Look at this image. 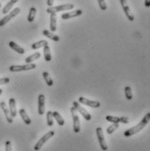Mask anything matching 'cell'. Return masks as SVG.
<instances>
[{
  "instance_id": "6da1fadb",
  "label": "cell",
  "mask_w": 150,
  "mask_h": 151,
  "mask_svg": "<svg viewBox=\"0 0 150 151\" xmlns=\"http://www.w3.org/2000/svg\"><path fill=\"white\" fill-rule=\"evenodd\" d=\"M149 121L150 113H148V114L144 116V118H142V120H141L137 125H135L134 127H133V128H131V129H129L126 130V131L124 132V135H125L126 137H130V136H132V135L137 134L138 132H140L141 130L143 129L148 125V123L149 122Z\"/></svg>"
},
{
  "instance_id": "7a4b0ae2",
  "label": "cell",
  "mask_w": 150,
  "mask_h": 151,
  "mask_svg": "<svg viewBox=\"0 0 150 151\" xmlns=\"http://www.w3.org/2000/svg\"><path fill=\"white\" fill-rule=\"evenodd\" d=\"M74 7L73 4H61V5H58V6H51L49 8H47L46 12L47 13H56L58 12H63V11H68V10H72Z\"/></svg>"
},
{
  "instance_id": "3957f363",
  "label": "cell",
  "mask_w": 150,
  "mask_h": 151,
  "mask_svg": "<svg viewBox=\"0 0 150 151\" xmlns=\"http://www.w3.org/2000/svg\"><path fill=\"white\" fill-rule=\"evenodd\" d=\"M53 135H54V131H49V132H47L44 135H43V136L39 140V142L35 144V146H34V150H39L42 148V146H43L44 144L50 138H52Z\"/></svg>"
},
{
  "instance_id": "277c9868",
  "label": "cell",
  "mask_w": 150,
  "mask_h": 151,
  "mask_svg": "<svg viewBox=\"0 0 150 151\" xmlns=\"http://www.w3.org/2000/svg\"><path fill=\"white\" fill-rule=\"evenodd\" d=\"M71 113L72 116V122H73V131L74 133H79L80 131V117L77 114V111L73 107L71 108Z\"/></svg>"
},
{
  "instance_id": "5b68a950",
  "label": "cell",
  "mask_w": 150,
  "mask_h": 151,
  "mask_svg": "<svg viewBox=\"0 0 150 151\" xmlns=\"http://www.w3.org/2000/svg\"><path fill=\"white\" fill-rule=\"evenodd\" d=\"M72 107L75 108V110L77 111V112H79L82 116H83V118L86 120V121H90L91 119H92V116H91V114L86 111L85 108H83L78 101H73L72 102Z\"/></svg>"
},
{
  "instance_id": "8992f818",
  "label": "cell",
  "mask_w": 150,
  "mask_h": 151,
  "mask_svg": "<svg viewBox=\"0 0 150 151\" xmlns=\"http://www.w3.org/2000/svg\"><path fill=\"white\" fill-rule=\"evenodd\" d=\"M20 11H21L20 8L17 7V8H15L14 10H12L9 14H7L5 17H4V18L0 20V27H3L4 24H6L10 21L11 19L15 18L19 13H20Z\"/></svg>"
},
{
  "instance_id": "52a82bcc",
  "label": "cell",
  "mask_w": 150,
  "mask_h": 151,
  "mask_svg": "<svg viewBox=\"0 0 150 151\" xmlns=\"http://www.w3.org/2000/svg\"><path fill=\"white\" fill-rule=\"evenodd\" d=\"M37 65L32 63L30 64H26V65H11L10 66V71L11 72H23V71H29V70H32L35 69Z\"/></svg>"
},
{
  "instance_id": "ba28073f",
  "label": "cell",
  "mask_w": 150,
  "mask_h": 151,
  "mask_svg": "<svg viewBox=\"0 0 150 151\" xmlns=\"http://www.w3.org/2000/svg\"><path fill=\"white\" fill-rule=\"evenodd\" d=\"M96 134H97V138H98V141H99V143H100V146L101 150L104 151L107 150V144L106 141H105V138H104L102 128L98 127L96 129Z\"/></svg>"
},
{
  "instance_id": "9c48e42d",
  "label": "cell",
  "mask_w": 150,
  "mask_h": 151,
  "mask_svg": "<svg viewBox=\"0 0 150 151\" xmlns=\"http://www.w3.org/2000/svg\"><path fill=\"white\" fill-rule=\"evenodd\" d=\"M79 103L84 104L86 106H88L90 108H98L100 107V102L97 101H91L86 99V97H80L79 98Z\"/></svg>"
},
{
  "instance_id": "30bf717a",
  "label": "cell",
  "mask_w": 150,
  "mask_h": 151,
  "mask_svg": "<svg viewBox=\"0 0 150 151\" xmlns=\"http://www.w3.org/2000/svg\"><path fill=\"white\" fill-rule=\"evenodd\" d=\"M120 2H121V4L122 8L124 10V12H125L127 18L128 19L129 21H133L134 20V16H133V14L132 13V12H131V10L129 8L127 0H120Z\"/></svg>"
},
{
  "instance_id": "8fae6325",
  "label": "cell",
  "mask_w": 150,
  "mask_h": 151,
  "mask_svg": "<svg viewBox=\"0 0 150 151\" xmlns=\"http://www.w3.org/2000/svg\"><path fill=\"white\" fill-rule=\"evenodd\" d=\"M0 107L2 108V110H3V112H4V115H5V118H6L7 122L10 123V124H11V123L13 122V118H12V116H11V113H10L9 108H7L6 103H5L4 101H1V102H0Z\"/></svg>"
},
{
  "instance_id": "7c38bea8",
  "label": "cell",
  "mask_w": 150,
  "mask_h": 151,
  "mask_svg": "<svg viewBox=\"0 0 150 151\" xmlns=\"http://www.w3.org/2000/svg\"><path fill=\"white\" fill-rule=\"evenodd\" d=\"M38 103H39V109L38 113L39 115H43L44 114V109H45V97L44 94H39L38 98Z\"/></svg>"
},
{
  "instance_id": "4fadbf2b",
  "label": "cell",
  "mask_w": 150,
  "mask_h": 151,
  "mask_svg": "<svg viewBox=\"0 0 150 151\" xmlns=\"http://www.w3.org/2000/svg\"><path fill=\"white\" fill-rule=\"evenodd\" d=\"M82 14V10H76L73 12H66V13H63L61 15V19H72L75 17H79Z\"/></svg>"
},
{
  "instance_id": "5bb4252c",
  "label": "cell",
  "mask_w": 150,
  "mask_h": 151,
  "mask_svg": "<svg viewBox=\"0 0 150 151\" xmlns=\"http://www.w3.org/2000/svg\"><path fill=\"white\" fill-rule=\"evenodd\" d=\"M9 108L10 113L12 116V118L17 116V108H16V101L14 98H11L9 100Z\"/></svg>"
},
{
  "instance_id": "9a60e30c",
  "label": "cell",
  "mask_w": 150,
  "mask_h": 151,
  "mask_svg": "<svg viewBox=\"0 0 150 151\" xmlns=\"http://www.w3.org/2000/svg\"><path fill=\"white\" fill-rule=\"evenodd\" d=\"M50 29H51L52 32H54L57 30V15H56V13H51Z\"/></svg>"
},
{
  "instance_id": "2e32d148",
  "label": "cell",
  "mask_w": 150,
  "mask_h": 151,
  "mask_svg": "<svg viewBox=\"0 0 150 151\" xmlns=\"http://www.w3.org/2000/svg\"><path fill=\"white\" fill-rule=\"evenodd\" d=\"M19 114L21 116V118L23 119L24 122L26 124V125H31L32 124V121H31V118L29 117V115L27 114L26 111L24 109V108H21L19 110Z\"/></svg>"
},
{
  "instance_id": "e0dca14e",
  "label": "cell",
  "mask_w": 150,
  "mask_h": 151,
  "mask_svg": "<svg viewBox=\"0 0 150 151\" xmlns=\"http://www.w3.org/2000/svg\"><path fill=\"white\" fill-rule=\"evenodd\" d=\"M9 46H10L12 50H14L15 52H17L19 53V54H24V49L23 47H21L20 45H19L17 43H15L14 41H10Z\"/></svg>"
},
{
  "instance_id": "ac0fdd59",
  "label": "cell",
  "mask_w": 150,
  "mask_h": 151,
  "mask_svg": "<svg viewBox=\"0 0 150 151\" xmlns=\"http://www.w3.org/2000/svg\"><path fill=\"white\" fill-rule=\"evenodd\" d=\"M43 35L44 36H45V37H47L48 39H50V40L55 41V42L60 41V37H59L58 35H56V34H53L52 32H50V31H48V30H44Z\"/></svg>"
},
{
  "instance_id": "d6986e66",
  "label": "cell",
  "mask_w": 150,
  "mask_h": 151,
  "mask_svg": "<svg viewBox=\"0 0 150 151\" xmlns=\"http://www.w3.org/2000/svg\"><path fill=\"white\" fill-rule=\"evenodd\" d=\"M18 1H19V0H10V2H8V3L6 4V5L3 8L2 13H3V14H7V13L10 12V10L12 8V6H13Z\"/></svg>"
},
{
  "instance_id": "ffe728a7",
  "label": "cell",
  "mask_w": 150,
  "mask_h": 151,
  "mask_svg": "<svg viewBox=\"0 0 150 151\" xmlns=\"http://www.w3.org/2000/svg\"><path fill=\"white\" fill-rule=\"evenodd\" d=\"M52 116H53V118L57 121V122H58V124H59L60 126H64L65 125L64 119L62 118V116L60 115V114L59 112H57V111L52 112Z\"/></svg>"
},
{
  "instance_id": "44dd1931",
  "label": "cell",
  "mask_w": 150,
  "mask_h": 151,
  "mask_svg": "<svg viewBox=\"0 0 150 151\" xmlns=\"http://www.w3.org/2000/svg\"><path fill=\"white\" fill-rule=\"evenodd\" d=\"M44 60H45L47 62H50V61L52 60L51 50H50V47H49L48 45L44 46Z\"/></svg>"
},
{
  "instance_id": "7402d4cb",
  "label": "cell",
  "mask_w": 150,
  "mask_h": 151,
  "mask_svg": "<svg viewBox=\"0 0 150 151\" xmlns=\"http://www.w3.org/2000/svg\"><path fill=\"white\" fill-rule=\"evenodd\" d=\"M40 56H41L40 52H35V53H33V54H32V55L28 56V57L25 59V62H26V64H30V63L33 62L34 60H36L39 59V58H40Z\"/></svg>"
},
{
  "instance_id": "603a6c76",
  "label": "cell",
  "mask_w": 150,
  "mask_h": 151,
  "mask_svg": "<svg viewBox=\"0 0 150 151\" xmlns=\"http://www.w3.org/2000/svg\"><path fill=\"white\" fill-rule=\"evenodd\" d=\"M48 45V42L46 41V40H39V41H38V42H35V43H33L32 45V49H33V50H37V49H39V48H41V47H44V45Z\"/></svg>"
},
{
  "instance_id": "cb8c5ba5",
  "label": "cell",
  "mask_w": 150,
  "mask_h": 151,
  "mask_svg": "<svg viewBox=\"0 0 150 151\" xmlns=\"http://www.w3.org/2000/svg\"><path fill=\"white\" fill-rule=\"evenodd\" d=\"M42 75H43L44 80L45 83L47 84V86H52L53 85V81H52V77L49 75V73H48L47 72H43Z\"/></svg>"
},
{
  "instance_id": "d4e9b609",
  "label": "cell",
  "mask_w": 150,
  "mask_h": 151,
  "mask_svg": "<svg viewBox=\"0 0 150 151\" xmlns=\"http://www.w3.org/2000/svg\"><path fill=\"white\" fill-rule=\"evenodd\" d=\"M36 13H37V9L35 7H31L30 12H29V15H28V18H27V20L29 22L33 21L35 17H36Z\"/></svg>"
},
{
  "instance_id": "484cf974",
  "label": "cell",
  "mask_w": 150,
  "mask_h": 151,
  "mask_svg": "<svg viewBox=\"0 0 150 151\" xmlns=\"http://www.w3.org/2000/svg\"><path fill=\"white\" fill-rule=\"evenodd\" d=\"M46 122L49 127L53 126V116H52V112L48 111L46 113Z\"/></svg>"
},
{
  "instance_id": "4316f807",
  "label": "cell",
  "mask_w": 150,
  "mask_h": 151,
  "mask_svg": "<svg viewBox=\"0 0 150 151\" xmlns=\"http://www.w3.org/2000/svg\"><path fill=\"white\" fill-rule=\"evenodd\" d=\"M106 120L112 123H120V117L117 116H112V115H107Z\"/></svg>"
},
{
  "instance_id": "83f0119b",
  "label": "cell",
  "mask_w": 150,
  "mask_h": 151,
  "mask_svg": "<svg viewBox=\"0 0 150 151\" xmlns=\"http://www.w3.org/2000/svg\"><path fill=\"white\" fill-rule=\"evenodd\" d=\"M118 128H119V123H113L107 129V134H113Z\"/></svg>"
},
{
  "instance_id": "f1b7e54d",
  "label": "cell",
  "mask_w": 150,
  "mask_h": 151,
  "mask_svg": "<svg viewBox=\"0 0 150 151\" xmlns=\"http://www.w3.org/2000/svg\"><path fill=\"white\" fill-rule=\"evenodd\" d=\"M125 95H126V98L128 100H132L133 98V94H132V91H131V87L129 86H127L125 87Z\"/></svg>"
},
{
  "instance_id": "f546056e",
  "label": "cell",
  "mask_w": 150,
  "mask_h": 151,
  "mask_svg": "<svg viewBox=\"0 0 150 151\" xmlns=\"http://www.w3.org/2000/svg\"><path fill=\"white\" fill-rule=\"evenodd\" d=\"M97 1H98V4H99V5H100V9H101L102 11H106V10H107V6L106 2H105V0H97Z\"/></svg>"
},
{
  "instance_id": "4dcf8cb0",
  "label": "cell",
  "mask_w": 150,
  "mask_h": 151,
  "mask_svg": "<svg viewBox=\"0 0 150 151\" xmlns=\"http://www.w3.org/2000/svg\"><path fill=\"white\" fill-rule=\"evenodd\" d=\"M5 151H12L11 142L10 141H6L5 142Z\"/></svg>"
},
{
  "instance_id": "1f68e13d",
  "label": "cell",
  "mask_w": 150,
  "mask_h": 151,
  "mask_svg": "<svg viewBox=\"0 0 150 151\" xmlns=\"http://www.w3.org/2000/svg\"><path fill=\"white\" fill-rule=\"evenodd\" d=\"M10 82V79L9 78H1L0 79V85H4Z\"/></svg>"
},
{
  "instance_id": "d6a6232c",
  "label": "cell",
  "mask_w": 150,
  "mask_h": 151,
  "mask_svg": "<svg viewBox=\"0 0 150 151\" xmlns=\"http://www.w3.org/2000/svg\"><path fill=\"white\" fill-rule=\"evenodd\" d=\"M120 122H122V123H124V124H127V123H128L129 122V119L128 117H125V116L120 117Z\"/></svg>"
},
{
  "instance_id": "836d02e7",
  "label": "cell",
  "mask_w": 150,
  "mask_h": 151,
  "mask_svg": "<svg viewBox=\"0 0 150 151\" xmlns=\"http://www.w3.org/2000/svg\"><path fill=\"white\" fill-rule=\"evenodd\" d=\"M53 2H54V0H47V5H48L49 7L52 6V4H53Z\"/></svg>"
},
{
  "instance_id": "e575fe53",
  "label": "cell",
  "mask_w": 150,
  "mask_h": 151,
  "mask_svg": "<svg viewBox=\"0 0 150 151\" xmlns=\"http://www.w3.org/2000/svg\"><path fill=\"white\" fill-rule=\"evenodd\" d=\"M145 6H146V7H149L150 0H145Z\"/></svg>"
},
{
  "instance_id": "d590c367",
  "label": "cell",
  "mask_w": 150,
  "mask_h": 151,
  "mask_svg": "<svg viewBox=\"0 0 150 151\" xmlns=\"http://www.w3.org/2000/svg\"><path fill=\"white\" fill-rule=\"evenodd\" d=\"M2 93H3V89H1V88H0V95L2 94Z\"/></svg>"
},
{
  "instance_id": "8d00e7d4",
  "label": "cell",
  "mask_w": 150,
  "mask_h": 151,
  "mask_svg": "<svg viewBox=\"0 0 150 151\" xmlns=\"http://www.w3.org/2000/svg\"><path fill=\"white\" fill-rule=\"evenodd\" d=\"M0 7H1V3H0Z\"/></svg>"
}]
</instances>
